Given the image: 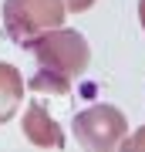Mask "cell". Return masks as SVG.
<instances>
[{"mask_svg": "<svg viewBox=\"0 0 145 152\" xmlns=\"http://www.w3.org/2000/svg\"><path fill=\"white\" fill-rule=\"evenodd\" d=\"M138 20H142V31H145V0H138Z\"/></svg>", "mask_w": 145, "mask_h": 152, "instance_id": "8", "label": "cell"}, {"mask_svg": "<svg viewBox=\"0 0 145 152\" xmlns=\"http://www.w3.org/2000/svg\"><path fill=\"white\" fill-rule=\"evenodd\" d=\"M20 129H24V139L34 142V145H41V149H64V132H61V125L51 118V112L41 102L27 105Z\"/></svg>", "mask_w": 145, "mask_h": 152, "instance_id": "4", "label": "cell"}, {"mask_svg": "<svg viewBox=\"0 0 145 152\" xmlns=\"http://www.w3.org/2000/svg\"><path fill=\"white\" fill-rule=\"evenodd\" d=\"M71 125H74V139L91 152L118 149L125 132H128V122H125L122 108H115V105H91V108L78 112Z\"/></svg>", "mask_w": 145, "mask_h": 152, "instance_id": "3", "label": "cell"}, {"mask_svg": "<svg viewBox=\"0 0 145 152\" xmlns=\"http://www.w3.org/2000/svg\"><path fill=\"white\" fill-rule=\"evenodd\" d=\"M64 0H4V27L17 44H31L37 34L64 24Z\"/></svg>", "mask_w": 145, "mask_h": 152, "instance_id": "2", "label": "cell"}, {"mask_svg": "<svg viewBox=\"0 0 145 152\" xmlns=\"http://www.w3.org/2000/svg\"><path fill=\"white\" fill-rule=\"evenodd\" d=\"M24 75L17 71L14 64L0 61V125L10 122L14 112L20 108V98H24Z\"/></svg>", "mask_w": 145, "mask_h": 152, "instance_id": "5", "label": "cell"}, {"mask_svg": "<svg viewBox=\"0 0 145 152\" xmlns=\"http://www.w3.org/2000/svg\"><path fill=\"white\" fill-rule=\"evenodd\" d=\"M91 4H95V0H64V7H68L71 14H81V10H88Z\"/></svg>", "mask_w": 145, "mask_h": 152, "instance_id": "7", "label": "cell"}, {"mask_svg": "<svg viewBox=\"0 0 145 152\" xmlns=\"http://www.w3.org/2000/svg\"><path fill=\"white\" fill-rule=\"evenodd\" d=\"M27 48L37 61V75L31 78V88L47 95H68L74 78L85 75L88 61H91V48H88L85 34L71 27H51L37 34Z\"/></svg>", "mask_w": 145, "mask_h": 152, "instance_id": "1", "label": "cell"}, {"mask_svg": "<svg viewBox=\"0 0 145 152\" xmlns=\"http://www.w3.org/2000/svg\"><path fill=\"white\" fill-rule=\"evenodd\" d=\"M118 149H125V152H145V125L135 132V135H128V132H125V139H122Z\"/></svg>", "mask_w": 145, "mask_h": 152, "instance_id": "6", "label": "cell"}]
</instances>
